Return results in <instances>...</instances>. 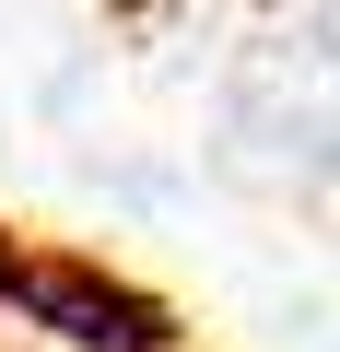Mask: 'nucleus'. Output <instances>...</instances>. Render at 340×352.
I'll list each match as a JSON object with an SVG mask.
<instances>
[{
	"instance_id": "f257e3e1",
	"label": "nucleus",
	"mask_w": 340,
	"mask_h": 352,
	"mask_svg": "<svg viewBox=\"0 0 340 352\" xmlns=\"http://www.w3.org/2000/svg\"><path fill=\"white\" fill-rule=\"evenodd\" d=\"M0 294L36 305L59 340H117V352H164V305H141L129 282L82 270V258H36V247H0Z\"/></svg>"
}]
</instances>
